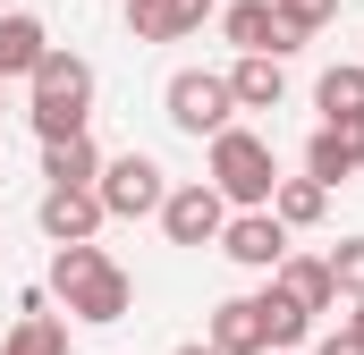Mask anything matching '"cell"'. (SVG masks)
<instances>
[{"label": "cell", "mask_w": 364, "mask_h": 355, "mask_svg": "<svg viewBox=\"0 0 364 355\" xmlns=\"http://www.w3.org/2000/svg\"><path fill=\"white\" fill-rule=\"evenodd\" d=\"M43 296H60V305H68V322L110 330V322H127V305H136V279L110 263L102 246H51V279H43Z\"/></svg>", "instance_id": "6da1fadb"}, {"label": "cell", "mask_w": 364, "mask_h": 355, "mask_svg": "<svg viewBox=\"0 0 364 355\" xmlns=\"http://www.w3.org/2000/svg\"><path fill=\"white\" fill-rule=\"evenodd\" d=\"M26 119H34L43 144L85 136V119H93V60L85 51H60V43H51V60L26 77Z\"/></svg>", "instance_id": "7a4b0ae2"}, {"label": "cell", "mask_w": 364, "mask_h": 355, "mask_svg": "<svg viewBox=\"0 0 364 355\" xmlns=\"http://www.w3.org/2000/svg\"><path fill=\"white\" fill-rule=\"evenodd\" d=\"M203 186H212L229 212H272V195H279V161H272V144H263L255 127L212 136V170H203Z\"/></svg>", "instance_id": "3957f363"}, {"label": "cell", "mask_w": 364, "mask_h": 355, "mask_svg": "<svg viewBox=\"0 0 364 355\" xmlns=\"http://www.w3.org/2000/svg\"><path fill=\"white\" fill-rule=\"evenodd\" d=\"M161 119L195 136V144H212V136H229L237 127V102H229V77L220 68H178L170 85H161Z\"/></svg>", "instance_id": "277c9868"}, {"label": "cell", "mask_w": 364, "mask_h": 355, "mask_svg": "<svg viewBox=\"0 0 364 355\" xmlns=\"http://www.w3.org/2000/svg\"><path fill=\"white\" fill-rule=\"evenodd\" d=\"M93 195H102V212L110 220H161V203H170V178H161V161L153 153H110L102 161V178H93Z\"/></svg>", "instance_id": "5b68a950"}, {"label": "cell", "mask_w": 364, "mask_h": 355, "mask_svg": "<svg viewBox=\"0 0 364 355\" xmlns=\"http://www.w3.org/2000/svg\"><path fill=\"white\" fill-rule=\"evenodd\" d=\"M220 229H229V203H220L203 178L170 186V203H161V237H170V246H220Z\"/></svg>", "instance_id": "8992f818"}, {"label": "cell", "mask_w": 364, "mask_h": 355, "mask_svg": "<svg viewBox=\"0 0 364 355\" xmlns=\"http://www.w3.org/2000/svg\"><path fill=\"white\" fill-rule=\"evenodd\" d=\"M34 220H43V237H51V246H93V229H102L110 212H102V195H93V186H43Z\"/></svg>", "instance_id": "52a82bcc"}, {"label": "cell", "mask_w": 364, "mask_h": 355, "mask_svg": "<svg viewBox=\"0 0 364 355\" xmlns=\"http://www.w3.org/2000/svg\"><path fill=\"white\" fill-rule=\"evenodd\" d=\"M220 254H229L237 271H279V263H288V229H279L272 212H229Z\"/></svg>", "instance_id": "ba28073f"}, {"label": "cell", "mask_w": 364, "mask_h": 355, "mask_svg": "<svg viewBox=\"0 0 364 355\" xmlns=\"http://www.w3.org/2000/svg\"><path fill=\"white\" fill-rule=\"evenodd\" d=\"M364 170V119H339V127H314V144H305V178L314 186H339V178Z\"/></svg>", "instance_id": "9c48e42d"}, {"label": "cell", "mask_w": 364, "mask_h": 355, "mask_svg": "<svg viewBox=\"0 0 364 355\" xmlns=\"http://www.w3.org/2000/svg\"><path fill=\"white\" fill-rule=\"evenodd\" d=\"M203 347H212V355H272V339H263V305H255V296H220Z\"/></svg>", "instance_id": "30bf717a"}, {"label": "cell", "mask_w": 364, "mask_h": 355, "mask_svg": "<svg viewBox=\"0 0 364 355\" xmlns=\"http://www.w3.org/2000/svg\"><path fill=\"white\" fill-rule=\"evenodd\" d=\"M212 9H220V0H127V34H136V43H178V34H195Z\"/></svg>", "instance_id": "8fae6325"}, {"label": "cell", "mask_w": 364, "mask_h": 355, "mask_svg": "<svg viewBox=\"0 0 364 355\" xmlns=\"http://www.w3.org/2000/svg\"><path fill=\"white\" fill-rule=\"evenodd\" d=\"M272 296H288L296 313H331V305H339V288H331V263H322V254H288V263L272 271Z\"/></svg>", "instance_id": "7c38bea8"}, {"label": "cell", "mask_w": 364, "mask_h": 355, "mask_svg": "<svg viewBox=\"0 0 364 355\" xmlns=\"http://www.w3.org/2000/svg\"><path fill=\"white\" fill-rule=\"evenodd\" d=\"M43 60H51V26L26 17V9H9V17H0V85H9V77H34Z\"/></svg>", "instance_id": "4fadbf2b"}, {"label": "cell", "mask_w": 364, "mask_h": 355, "mask_svg": "<svg viewBox=\"0 0 364 355\" xmlns=\"http://www.w3.org/2000/svg\"><path fill=\"white\" fill-rule=\"evenodd\" d=\"M220 34L237 43V60H279V17H272V0H229V9H220Z\"/></svg>", "instance_id": "5bb4252c"}, {"label": "cell", "mask_w": 364, "mask_h": 355, "mask_svg": "<svg viewBox=\"0 0 364 355\" xmlns=\"http://www.w3.org/2000/svg\"><path fill=\"white\" fill-rule=\"evenodd\" d=\"M0 355H68V322H60V313H43V288H26L17 330L0 339Z\"/></svg>", "instance_id": "9a60e30c"}, {"label": "cell", "mask_w": 364, "mask_h": 355, "mask_svg": "<svg viewBox=\"0 0 364 355\" xmlns=\"http://www.w3.org/2000/svg\"><path fill=\"white\" fill-rule=\"evenodd\" d=\"M279 93H288V68L279 60H237L229 68V102L237 110H279Z\"/></svg>", "instance_id": "2e32d148"}, {"label": "cell", "mask_w": 364, "mask_h": 355, "mask_svg": "<svg viewBox=\"0 0 364 355\" xmlns=\"http://www.w3.org/2000/svg\"><path fill=\"white\" fill-rule=\"evenodd\" d=\"M322 212H331V186L279 178V195H272V220H279V229H322Z\"/></svg>", "instance_id": "e0dca14e"}, {"label": "cell", "mask_w": 364, "mask_h": 355, "mask_svg": "<svg viewBox=\"0 0 364 355\" xmlns=\"http://www.w3.org/2000/svg\"><path fill=\"white\" fill-rule=\"evenodd\" d=\"M43 178H51V186H93V178H102V153H93V136L43 144Z\"/></svg>", "instance_id": "ac0fdd59"}, {"label": "cell", "mask_w": 364, "mask_h": 355, "mask_svg": "<svg viewBox=\"0 0 364 355\" xmlns=\"http://www.w3.org/2000/svg\"><path fill=\"white\" fill-rule=\"evenodd\" d=\"M314 102H322V127H339V119H364V68H322Z\"/></svg>", "instance_id": "d6986e66"}, {"label": "cell", "mask_w": 364, "mask_h": 355, "mask_svg": "<svg viewBox=\"0 0 364 355\" xmlns=\"http://www.w3.org/2000/svg\"><path fill=\"white\" fill-rule=\"evenodd\" d=\"M255 305H263V339H272V355L305 347V330H314V313H296V305H288V296H272V288H263Z\"/></svg>", "instance_id": "ffe728a7"}, {"label": "cell", "mask_w": 364, "mask_h": 355, "mask_svg": "<svg viewBox=\"0 0 364 355\" xmlns=\"http://www.w3.org/2000/svg\"><path fill=\"white\" fill-rule=\"evenodd\" d=\"M272 9H279V34H296V43H314L339 17V0H272Z\"/></svg>", "instance_id": "44dd1931"}, {"label": "cell", "mask_w": 364, "mask_h": 355, "mask_svg": "<svg viewBox=\"0 0 364 355\" xmlns=\"http://www.w3.org/2000/svg\"><path fill=\"white\" fill-rule=\"evenodd\" d=\"M322 263H331V288H339V296H364V237H339Z\"/></svg>", "instance_id": "7402d4cb"}, {"label": "cell", "mask_w": 364, "mask_h": 355, "mask_svg": "<svg viewBox=\"0 0 364 355\" xmlns=\"http://www.w3.org/2000/svg\"><path fill=\"white\" fill-rule=\"evenodd\" d=\"M314 355H364V347H356V339H348V330H331V339H322V347H314Z\"/></svg>", "instance_id": "603a6c76"}, {"label": "cell", "mask_w": 364, "mask_h": 355, "mask_svg": "<svg viewBox=\"0 0 364 355\" xmlns=\"http://www.w3.org/2000/svg\"><path fill=\"white\" fill-rule=\"evenodd\" d=\"M339 330H348V339H356V347H364V296H356V313H348V322H339Z\"/></svg>", "instance_id": "cb8c5ba5"}, {"label": "cell", "mask_w": 364, "mask_h": 355, "mask_svg": "<svg viewBox=\"0 0 364 355\" xmlns=\"http://www.w3.org/2000/svg\"><path fill=\"white\" fill-rule=\"evenodd\" d=\"M170 355H212V347H203V339H186V347H170Z\"/></svg>", "instance_id": "d4e9b609"}, {"label": "cell", "mask_w": 364, "mask_h": 355, "mask_svg": "<svg viewBox=\"0 0 364 355\" xmlns=\"http://www.w3.org/2000/svg\"><path fill=\"white\" fill-rule=\"evenodd\" d=\"M9 9H17V0H0V17H9Z\"/></svg>", "instance_id": "484cf974"}, {"label": "cell", "mask_w": 364, "mask_h": 355, "mask_svg": "<svg viewBox=\"0 0 364 355\" xmlns=\"http://www.w3.org/2000/svg\"><path fill=\"white\" fill-rule=\"evenodd\" d=\"M0 110H9V102H0Z\"/></svg>", "instance_id": "4316f807"}]
</instances>
